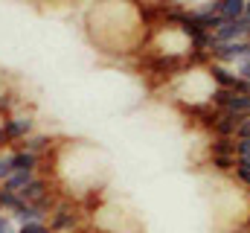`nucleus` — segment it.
I'll use <instances>...</instances> for the list:
<instances>
[{"label":"nucleus","instance_id":"f257e3e1","mask_svg":"<svg viewBox=\"0 0 250 233\" xmlns=\"http://www.w3.org/2000/svg\"><path fill=\"white\" fill-rule=\"evenodd\" d=\"M35 128V119L29 114H9L3 119V134H6V143H23Z\"/></svg>","mask_w":250,"mask_h":233},{"label":"nucleus","instance_id":"f03ea898","mask_svg":"<svg viewBox=\"0 0 250 233\" xmlns=\"http://www.w3.org/2000/svg\"><path fill=\"white\" fill-rule=\"evenodd\" d=\"M47 225H50L53 233H73L79 228V213H76V207H70L67 201H56L53 216H50Z\"/></svg>","mask_w":250,"mask_h":233},{"label":"nucleus","instance_id":"7ed1b4c3","mask_svg":"<svg viewBox=\"0 0 250 233\" xmlns=\"http://www.w3.org/2000/svg\"><path fill=\"white\" fill-rule=\"evenodd\" d=\"M215 44H236V41H250V23L248 18L239 21H224L215 32H212Z\"/></svg>","mask_w":250,"mask_h":233},{"label":"nucleus","instance_id":"20e7f679","mask_svg":"<svg viewBox=\"0 0 250 233\" xmlns=\"http://www.w3.org/2000/svg\"><path fill=\"white\" fill-rule=\"evenodd\" d=\"M207 70H209V79H212V85L215 88H224V91H236L239 88V73L233 70V67H227V64H218V61H209L207 64Z\"/></svg>","mask_w":250,"mask_h":233},{"label":"nucleus","instance_id":"39448f33","mask_svg":"<svg viewBox=\"0 0 250 233\" xmlns=\"http://www.w3.org/2000/svg\"><path fill=\"white\" fill-rule=\"evenodd\" d=\"M47 216H50V210L47 207H41V204H21L15 213H12V219L23 228V225H32V222H47Z\"/></svg>","mask_w":250,"mask_h":233},{"label":"nucleus","instance_id":"423d86ee","mask_svg":"<svg viewBox=\"0 0 250 233\" xmlns=\"http://www.w3.org/2000/svg\"><path fill=\"white\" fill-rule=\"evenodd\" d=\"M38 166H41L38 155H32L26 149H15L12 152V169L15 172H38Z\"/></svg>","mask_w":250,"mask_h":233},{"label":"nucleus","instance_id":"0eeeda50","mask_svg":"<svg viewBox=\"0 0 250 233\" xmlns=\"http://www.w3.org/2000/svg\"><path fill=\"white\" fill-rule=\"evenodd\" d=\"M221 21H239L248 15V0H218Z\"/></svg>","mask_w":250,"mask_h":233},{"label":"nucleus","instance_id":"6e6552de","mask_svg":"<svg viewBox=\"0 0 250 233\" xmlns=\"http://www.w3.org/2000/svg\"><path fill=\"white\" fill-rule=\"evenodd\" d=\"M35 178H38V172H12L6 181H3V186H0V189H6V192H18V195H21V192L35 181Z\"/></svg>","mask_w":250,"mask_h":233},{"label":"nucleus","instance_id":"1a4fd4ad","mask_svg":"<svg viewBox=\"0 0 250 233\" xmlns=\"http://www.w3.org/2000/svg\"><path fill=\"white\" fill-rule=\"evenodd\" d=\"M50 146H53V140H50L47 134H29L18 149H26V152H32V155L41 158V152H50Z\"/></svg>","mask_w":250,"mask_h":233},{"label":"nucleus","instance_id":"9d476101","mask_svg":"<svg viewBox=\"0 0 250 233\" xmlns=\"http://www.w3.org/2000/svg\"><path fill=\"white\" fill-rule=\"evenodd\" d=\"M209 155H236V137H212L209 140Z\"/></svg>","mask_w":250,"mask_h":233},{"label":"nucleus","instance_id":"9b49d317","mask_svg":"<svg viewBox=\"0 0 250 233\" xmlns=\"http://www.w3.org/2000/svg\"><path fill=\"white\" fill-rule=\"evenodd\" d=\"M209 163H212V169H218V172H230L239 166V158L236 155H209Z\"/></svg>","mask_w":250,"mask_h":233},{"label":"nucleus","instance_id":"f8f14e48","mask_svg":"<svg viewBox=\"0 0 250 233\" xmlns=\"http://www.w3.org/2000/svg\"><path fill=\"white\" fill-rule=\"evenodd\" d=\"M18 233H53V231H50V225H47V222H32V225L18 228Z\"/></svg>","mask_w":250,"mask_h":233},{"label":"nucleus","instance_id":"ddd939ff","mask_svg":"<svg viewBox=\"0 0 250 233\" xmlns=\"http://www.w3.org/2000/svg\"><path fill=\"white\" fill-rule=\"evenodd\" d=\"M12 172H15V169H12V155H0V184H3Z\"/></svg>","mask_w":250,"mask_h":233},{"label":"nucleus","instance_id":"4468645a","mask_svg":"<svg viewBox=\"0 0 250 233\" xmlns=\"http://www.w3.org/2000/svg\"><path fill=\"white\" fill-rule=\"evenodd\" d=\"M233 178H236V181H239V184H242V186L250 192V169H245V166H236V169H233Z\"/></svg>","mask_w":250,"mask_h":233},{"label":"nucleus","instance_id":"2eb2a0df","mask_svg":"<svg viewBox=\"0 0 250 233\" xmlns=\"http://www.w3.org/2000/svg\"><path fill=\"white\" fill-rule=\"evenodd\" d=\"M0 233H18L15 219H12V216H6V213H0Z\"/></svg>","mask_w":250,"mask_h":233},{"label":"nucleus","instance_id":"dca6fc26","mask_svg":"<svg viewBox=\"0 0 250 233\" xmlns=\"http://www.w3.org/2000/svg\"><path fill=\"white\" fill-rule=\"evenodd\" d=\"M233 70L239 73V79H248V82H250V56H248V58H242V61H239Z\"/></svg>","mask_w":250,"mask_h":233},{"label":"nucleus","instance_id":"f3484780","mask_svg":"<svg viewBox=\"0 0 250 233\" xmlns=\"http://www.w3.org/2000/svg\"><path fill=\"white\" fill-rule=\"evenodd\" d=\"M236 155L239 158H250V137L248 140H236Z\"/></svg>","mask_w":250,"mask_h":233},{"label":"nucleus","instance_id":"a211bd4d","mask_svg":"<svg viewBox=\"0 0 250 233\" xmlns=\"http://www.w3.org/2000/svg\"><path fill=\"white\" fill-rule=\"evenodd\" d=\"M239 166H245V169H250V158H239Z\"/></svg>","mask_w":250,"mask_h":233},{"label":"nucleus","instance_id":"6ab92c4d","mask_svg":"<svg viewBox=\"0 0 250 233\" xmlns=\"http://www.w3.org/2000/svg\"><path fill=\"white\" fill-rule=\"evenodd\" d=\"M6 143V134H3V122H0V146Z\"/></svg>","mask_w":250,"mask_h":233},{"label":"nucleus","instance_id":"aec40b11","mask_svg":"<svg viewBox=\"0 0 250 233\" xmlns=\"http://www.w3.org/2000/svg\"><path fill=\"white\" fill-rule=\"evenodd\" d=\"M245 18H248V23H250V0H248V15H245Z\"/></svg>","mask_w":250,"mask_h":233}]
</instances>
